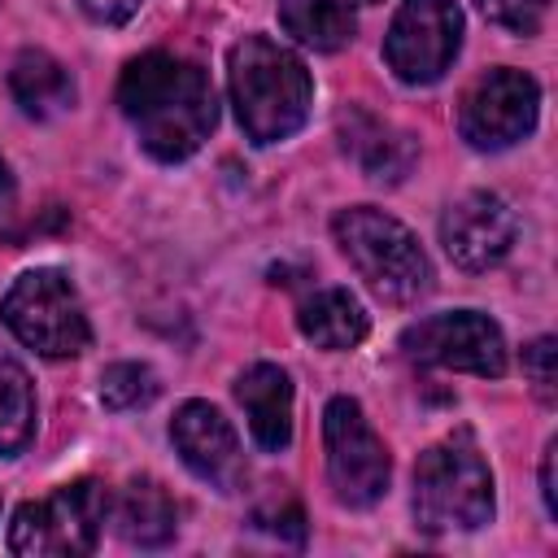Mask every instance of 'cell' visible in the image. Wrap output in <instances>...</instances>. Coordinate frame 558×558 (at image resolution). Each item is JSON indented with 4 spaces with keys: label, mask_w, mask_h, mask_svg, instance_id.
<instances>
[{
    "label": "cell",
    "mask_w": 558,
    "mask_h": 558,
    "mask_svg": "<svg viewBox=\"0 0 558 558\" xmlns=\"http://www.w3.org/2000/svg\"><path fill=\"white\" fill-rule=\"evenodd\" d=\"M118 105L135 126L144 153L157 161L192 157L218 122L209 74L174 52L135 57L118 78Z\"/></svg>",
    "instance_id": "6da1fadb"
},
{
    "label": "cell",
    "mask_w": 558,
    "mask_h": 558,
    "mask_svg": "<svg viewBox=\"0 0 558 558\" xmlns=\"http://www.w3.org/2000/svg\"><path fill=\"white\" fill-rule=\"evenodd\" d=\"M227 87L235 118L253 144H279L296 135L314 105V78L305 61L270 35H244L231 48Z\"/></svg>",
    "instance_id": "7a4b0ae2"
},
{
    "label": "cell",
    "mask_w": 558,
    "mask_h": 558,
    "mask_svg": "<svg viewBox=\"0 0 558 558\" xmlns=\"http://www.w3.org/2000/svg\"><path fill=\"white\" fill-rule=\"evenodd\" d=\"M331 235L349 266L362 275V283L388 301V305H410L432 288V262L414 231L397 218H388L375 205H353L340 209L331 222Z\"/></svg>",
    "instance_id": "3957f363"
},
{
    "label": "cell",
    "mask_w": 558,
    "mask_h": 558,
    "mask_svg": "<svg viewBox=\"0 0 558 558\" xmlns=\"http://www.w3.org/2000/svg\"><path fill=\"white\" fill-rule=\"evenodd\" d=\"M414 519L423 532H475L493 519V471L466 432L414 462Z\"/></svg>",
    "instance_id": "277c9868"
},
{
    "label": "cell",
    "mask_w": 558,
    "mask_h": 558,
    "mask_svg": "<svg viewBox=\"0 0 558 558\" xmlns=\"http://www.w3.org/2000/svg\"><path fill=\"white\" fill-rule=\"evenodd\" d=\"M0 323L44 357H78L92 344V323L70 275L35 266L13 279L0 301Z\"/></svg>",
    "instance_id": "5b68a950"
},
{
    "label": "cell",
    "mask_w": 558,
    "mask_h": 558,
    "mask_svg": "<svg viewBox=\"0 0 558 558\" xmlns=\"http://www.w3.org/2000/svg\"><path fill=\"white\" fill-rule=\"evenodd\" d=\"M105 523H109V493L96 480H74L13 510L9 549L22 558H78L96 549Z\"/></svg>",
    "instance_id": "8992f818"
},
{
    "label": "cell",
    "mask_w": 558,
    "mask_h": 558,
    "mask_svg": "<svg viewBox=\"0 0 558 558\" xmlns=\"http://www.w3.org/2000/svg\"><path fill=\"white\" fill-rule=\"evenodd\" d=\"M323 445H327V475L344 506L362 510L388 493L392 458L375 427L366 423L353 397H331L323 410Z\"/></svg>",
    "instance_id": "52a82bcc"
},
{
    "label": "cell",
    "mask_w": 558,
    "mask_h": 558,
    "mask_svg": "<svg viewBox=\"0 0 558 558\" xmlns=\"http://www.w3.org/2000/svg\"><path fill=\"white\" fill-rule=\"evenodd\" d=\"M462 48V9L458 0H401L388 35H384V57L388 70L410 83H436Z\"/></svg>",
    "instance_id": "ba28073f"
},
{
    "label": "cell",
    "mask_w": 558,
    "mask_h": 558,
    "mask_svg": "<svg viewBox=\"0 0 558 558\" xmlns=\"http://www.w3.org/2000/svg\"><path fill=\"white\" fill-rule=\"evenodd\" d=\"M401 349L440 371H466V375H488L497 379L506 371V336L488 314L475 310H453V314H432L418 318L401 331Z\"/></svg>",
    "instance_id": "9c48e42d"
},
{
    "label": "cell",
    "mask_w": 558,
    "mask_h": 558,
    "mask_svg": "<svg viewBox=\"0 0 558 558\" xmlns=\"http://www.w3.org/2000/svg\"><path fill=\"white\" fill-rule=\"evenodd\" d=\"M536 113H541L536 78L523 70H510V65H497L484 78H475V87L466 92L458 126H462V140L471 148L497 153V148L519 144L523 135H532Z\"/></svg>",
    "instance_id": "30bf717a"
},
{
    "label": "cell",
    "mask_w": 558,
    "mask_h": 558,
    "mask_svg": "<svg viewBox=\"0 0 558 558\" xmlns=\"http://www.w3.org/2000/svg\"><path fill=\"white\" fill-rule=\"evenodd\" d=\"M514 235H519V218L497 192H466L440 218V244L449 262L462 270H488L506 262Z\"/></svg>",
    "instance_id": "8fae6325"
},
{
    "label": "cell",
    "mask_w": 558,
    "mask_h": 558,
    "mask_svg": "<svg viewBox=\"0 0 558 558\" xmlns=\"http://www.w3.org/2000/svg\"><path fill=\"white\" fill-rule=\"evenodd\" d=\"M170 440L183 458V466L205 480L218 493H235L244 484V453H240V436L235 427L222 418L218 405L209 401H183L174 423H170Z\"/></svg>",
    "instance_id": "7c38bea8"
},
{
    "label": "cell",
    "mask_w": 558,
    "mask_h": 558,
    "mask_svg": "<svg viewBox=\"0 0 558 558\" xmlns=\"http://www.w3.org/2000/svg\"><path fill=\"white\" fill-rule=\"evenodd\" d=\"M235 401L244 405L248 432L262 449L279 453L292 440V379L275 362H253L235 379Z\"/></svg>",
    "instance_id": "4fadbf2b"
},
{
    "label": "cell",
    "mask_w": 558,
    "mask_h": 558,
    "mask_svg": "<svg viewBox=\"0 0 558 558\" xmlns=\"http://www.w3.org/2000/svg\"><path fill=\"white\" fill-rule=\"evenodd\" d=\"M340 144L362 166L366 179L397 183L414 166V140L401 126H392V122H384V118H375L366 109L340 113Z\"/></svg>",
    "instance_id": "5bb4252c"
},
{
    "label": "cell",
    "mask_w": 558,
    "mask_h": 558,
    "mask_svg": "<svg viewBox=\"0 0 558 558\" xmlns=\"http://www.w3.org/2000/svg\"><path fill=\"white\" fill-rule=\"evenodd\" d=\"M109 519H113L118 536L126 545H140V549L170 545L174 527H179V510H174L170 493L157 480H131L122 488V497L109 501Z\"/></svg>",
    "instance_id": "9a60e30c"
},
{
    "label": "cell",
    "mask_w": 558,
    "mask_h": 558,
    "mask_svg": "<svg viewBox=\"0 0 558 558\" xmlns=\"http://www.w3.org/2000/svg\"><path fill=\"white\" fill-rule=\"evenodd\" d=\"M9 92L22 105V113L26 118H39V122L61 118L74 105V78H70V70L52 52H44V48L17 52V61L9 70Z\"/></svg>",
    "instance_id": "2e32d148"
},
{
    "label": "cell",
    "mask_w": 558,
    "mask_h": 558,
    "mask_svg": "<svg viewBox=\"0 0 558 558\" xmlns=\"http://www.w3.org/2000/svg\"><path fill=\"white\" fill-rule=\"evenodd\" d=\"M296 323H301V336L314 340L318 349H353L371 331V318L349 288H318L314 296L301 301Z\"/></svg>",
    "instance_id": "e0dca14e"
},
{
    "label": "cell",
    "mask_w": 558,
    "mask_h": 558,
    "mask_svg": "<svg viewBox=\"0 0 558 558\" xmlns=\"http://www.w3.org/2000/svg\"><path fill=\"white\" fill-rule=\"evenodd\" d=\"M279 22L296 44H305L314 52L344 48L357 26L349 0H279Z\"/></svg>",
    "instance_id": "ac0fdd59"
},
{
    "label": "cell",
    "mask_w": 558,
    "mask_h": 558,
    "mask_svg": "<svg viewBox=\"0 0 558 558\" xmlns=\"http://www.w3.org/2000/svg\"><path fill=\"white\" fill-rule=\"evenodd\" d=\"M35 436V384L0 344V458H17Z\"/></svg>",
    "instance_id": "d6986e66"
},
{
    "label": "cell",
    "mask_w": 558,
    "mask_h": 558,
    "mask_svg": "<svg viewBox=\"0 0 558 558\" xmlns=\"http://www.w3.org/2000/svg\"><path fill=\"white\" fill-rule=\"evenodd\" d=\"M157 392H161V384H157L153 366H144V362H113L100 375V405L105 410H140Z\"/></svg>",
    "instance_id": "ffe728a7"
},
{
    "label": "cell",
    "mask_w": 558,
    "mask_h": 558,
    "mask_svg": "<svg viewBox=\"0 0 558 558\" xmlns=\"http://www.w3.org/2000/svg\"><path fill=\"white\" fill-rule=\"evenodd\" d=\"M475 4L493 26L510 35H536L549 13V0H475Z\"/></svg>",
    "instance_id": "44dd1931"
},
{
    "label": "cell",
    "mask_w": 558,
    "mask_h": 558,
    "mask_svg": "<svg viewBox=\"0 0 558 558\" xmlns=\"http://www.w3.org/2000/svg\"><path fill=\"white\" fill-rule=\"evenodd\" d=\"M523 375L532 379L541 401H554V384H558V344H554V336H541L523 349Z\"/></svg>",
    "instance_id": "7402d4cb"
},
{
    "label": "cell",
    "mask_w": 558,
    "mask_h": 558,
    "mask_svg": "<svg viewBox=\"0 0 558 558\" xmlns=\"http://www.w3.org/2000/svg\"><path fill=\"white\" fill-rule=\"evenodd\" d=\"M78 4H83V13H87L92 22H100V26H122V22H131V17L140 13L144 0H78Z\"/></svg>",
    "instance_id": "603a6c76"
},
{
    "label": "cell",
    "mask_w": 558,
    "mask_h": 558,
    "mask_svg": "<svg viewBox=\"0 0 558 558\" xmlns=\"http://www.w3.org/2000/svg\"><path fill=\"white\" fill-rule=\"evenodd\" d=\"M554 449H558V440H549V445H545V462H541V497H545V510L558 519V493H554Z\"/></svg>",
    "instance_id": "cb8c5ba5"
},
{
    "label": "cell",
    "mask_w": 558,
    "mask_h": 558,
    "mask_svg": "<svg viewBox=\"0 0 558 558\" xmlns=\"http://www.w3.org/2000/svg\"><path fill=\"white\" fill-rule=\"evenodd\" d=\"M9 196V174H4V161H0V201Z\"/></svg>",
    "instance_id": "d4e9b609"
},
{
    "label": "cell",
    "mask_w": 558,
    "mask_h": 558,
    "mask_svg": "<svg viewBox=\"0 0 558 558\" xmlns=\"http://www.w3.org/2000/svg\"><path fill=\"white\" fill-rule=\"evenodd\" d=\"M362 4H375V0H362Z\"/></svg>",
    "instance_id": "484cf974"
}]
</instances>
